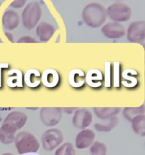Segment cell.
<instances>
[{
  "instance_id": "cell-6",
  "label": "cell",
  "mask_w": 145,
  "mask_h": 155,
  "mask_svg": "<svg viewBox=\"0 0 145 155\" xmlns=\"http://www.w3.org/2000/svg\"><path fill=\"white\" fill-rule=\"evenodd\" d=\"M40 120L45 127H55L62 120V110L59 107H43L39 113Z\"/></svg>"
},
{
  "instance_id": "cell-23",
  "label": "cell",
  "mask_w": 145,
  "mask_h": 155,
  "mask_svg": "<svg viewBox=\"0 0 145 155\" xmlns=\"http://www.w3.org/2000/svg\"><path fill=\"white\" fill-rule=\"evenodd\" d=\"M26 2H27V0H13L11 2L10 6L14 8H21L24 7Z\"/></svg>"
},
{
  "instance_id": "cell-19",
  "label": "cell",
  "mask_w": 145,
  "mask_h": 155,
  "mask_svg": "<svg viewBox=\"0 0 145 155\" xmlns=\"http://www.w3.org/2000/svg\"><path fill=\"white\" fill-rule=\"evenodd\" d=\"M145 107L143 104L137 107H125L124 108L122 114L125 119L129 122H131L133 119L135 117L139 116V115L144 114Z\"/></svg>"
},
{
  "instance_id": "cell-7",
  "label": "cell",
  "mask_w": 145,
  "mask_h": 155,
  "mask_svg": "<svg viewBox=\"0 0 145 155\" xmlns=\"http://www.w3.org/2000/svg\"><path fill=\"white\" fill-rule=\"evenodd\" d=\"M127 39L133 43H142L145 39V21L131 23L127 30Z\"/></svg>"
},
{
  "instance_id": "cell-4",
  "label": "cell",
  "mask_w": 145,
  "mask_h": 155,
  "mask_svg": "<svg viewBox=\"0 0 145 155\" xmlns=\"http://www.w3.org/2000/svg\"><path fill=\"white\" fill-rule=\"evenodd\" d=\"M106 13L113 22H126L132 15V10L125 3L115 2L106 8Z\"/></svg>"
},
{
  "instance_id": "cell-21",
  "label": "cell",
  "mask_w": 145,
  "mask_h": 155,
  "mask_svg": "<svg viewBox=\"0 0 145 155\" xmlns=\"http://www.w3.org/2000/svg\"><path fill=\"white\" fill-rule=\"evenodd\" d=\"M107 148L101 142H95L90 147L91 155H107Z\"/></svg>"
},
{
  "instance_id": "cell-28",
  "label": "cell",
  "mask_w": 145,
  "mask_h": 155,
  "mask_svg": "<svg viewBox=\"0 0 145 155\" xmlns=\"http://www.w3.org/2000/svg\"><path fill=\"white\" fill-rule=\"evenodd\" d=\"M0 6H1V2H0Z\"/></svg>"
},
{
  "instance_id": "cell-18",
  "label": "cell",
  "mask_w": 145,
  "mask_h": 155,
  "mask_svg": "<svg viewBox=\"0 0 145 155\" xmlns=\"http://www.w3.org/2000/svg\"><path fill=\"white\" fill-rule=\"evenodd\" d=\"M131 128L137 135L145 136V115L141 114L135 117L131 120Z\"/></svg>"
},
{
  "instance_id": "cell-10",
  "label": "cell",
  "mask_w": 145,
  "mask_h": 155,
  "mask_svg": "<svg viewBox=\"0 0 145 155\" xmlns=\"http://www.w3.org/2000/svg\"><path fill=\"white\" fill-rule=\"evenodd\" d=\"M103 34L108 39H119L126 34L125 27L119 23L109 22L101 28Z\"/></svg>"
},
{
  "instance_id": "cell-22",
  "label": "cell",
  "mask_w": 145,
  "mask_h": 155,
  "mask_svg": "<svg viewBox=\"0 0 145 155\" xmlns=\"http://www.w3.org/2000/svg\"><path fill=\"white\" fill-rule=\"evenodd\" d=\"M39 83H40V79H39V72L36 71V73H33L31 71H28L26 75V83L27 86L35 87L37 86Z\"/></svg>"
},
{
  "instance_id": "cell-3",
  "label": "cell",
  "mask_w": 145,
  "mask_h": 155,
  "mask_svg": "<svg viewBox=\"0 0 145 155\" xmlns=\"http://www.w3.org/2000/svg\"><path fill=\"white\" fill-rule=\"evenodd\" d=\"M42 12L40 5L37 2H31L29 3L22 12L21 20L24 27L27 30H33L38 25L41 18Z\"/></svg>"
},
{
  "instance_id": "cell-9",
  "label": "cell",
  "mask_w": 145,
  "mask_h": 155,
  "mask_svg": "<svg viewBox=\"0 0 145 155\" xmlns=\"http://www.w3.org/2000/svg\"><path fill=\"white\" fill-rule=\"evenodd\" d=\"M28 117L22 111H13L8 114L2 124L9 126L14 130H18L22 129L26 125Z\"/></svg>"
},
{
  "instance_id": "cell-2",
  "label": "cell",
  "mask_w": 145,
  "mask_h": 155,
  "mask_svg": "<svg viewBox=\"0 0 145 155\" xmlns=\"http://www.w3.org/2000/svg\"><path fill=\"white\" fill-rule=\"evenodd\" d=\"M14 144L19 154L36 153L40 148L39 140L29 132H21L15 136Z\"/></svg>"
},
{
  "instance_id": "cell-25",
  "label": "cell",
  "mask_w": 145,
  "mask_h": 155,
  "mask_svg": "<svg viewBox=\"0 0 145 155\" xmlns=\"http://www.w3.org/2000/svg\"><path fill=\"white\" fill-rule=\"evenodd\" d=\"M5 35L6 36H7L9 40L11 41V42H14V38H13V35L11 34V33H5Z\"/></svg>"
},
{
  "instance_id": "cell-27",
  "label": "cell",
  "mask_w": 145,
  "mask_h": 155,
  "mask_svg": "<svg viewBox=\"0 0 145 155\" xmlns=\"http://www.w3.org/2000/svg\"><path fill=\"white\" fill-rule=\"evenodd\" d=\"M2 155H14V154H12V153H9V152H8V153H4V154H2Z\"/></svg>"
},
{
  "instance_id": "cell-26",
  "label": "cell",
  "mask_w": 145,
  "mask_h": 155,
  "mask_svg": "<svg viewBox=\"0 0 145 155\" xmlns=\"http://www.w3.org/2000/svg\"><path fill=\"white\" fill-rule=\"evenodd\" d=\"M64 110L65 112H66V113L70 114V112H71V111H72V112L73 111L74 109H67V108H66V109H64V110Z\"/></svg>"
},
{
  "instance_id": "cell-20",
  "label": "cell",
  "mask_w": 145,
  "mask_h": 155,
  "mask_svg": "<svg viewBox=\"0 0 145 155\" xmlns=\"http://www.w3.org/2000/svg\"><path fill=\"white\" fill-rule=\"evenodd\" d=\"M76 151L74 147L70 142H65L61 144L56 149L54 155H75Z\"/></svg>"
},
{
  "instance_id": "cell-8",
  "label": "cell",
  "mask_w": 145,
  "mask_h": 155,
  "mask_svg": "<svg viewBox=\"0 0 145 155\" xmlns=\"http://www.w3.org/2000/svg\"><path fill=\"white\" fill-rule=\"evenodd\" d=\"M93 120V115L87 109H78L72 117V125L78 130H85L91 125Z\"/></svg>"
},
{
  "instance_id": "cell-12",
  "label": "cell",
  "mask_w": 145,
  "mask_h": 155,
  "mask_svg": "<svg viewBox=\"0 0 145 155\" xmlns=\"http://www.w3.org/2000/svg\"><path fill=\"white\" fill-rule=\"evenodd\" d=\"M2 24L5 30L11 31L15 30L20 24L19 15L14 10H7L4 12L2 18Z\"/></svg>"
},
{
  "instance_id": "cell-24",
  "label": "cell",
  "mask_w": 145,
  "mask_h": 155,
  "mask_svg": "<svg viewBox=\"0 0 145 155\" xmlns=\"http://www.w3.org/2000/svg\"><path fill=\"white\" fill-rule=\"evenodd\" d=\"M17 42L18 43H36V40L29 36H24L20 38Z\"/></svg>"
},
{
  "instance_id": "cell-13",
  "label": "cell",
  "mask_w": 145,
  "mask_h": 155,
  "mask_svg": "<svg viewBox=\"0 0 145 155\" xmlns=\"http://www.w3.org/2000/svg\"><path fill=\"white\" fill-rule=\"evenodd\" d=\"M54 32H55V29L54 26L45 21L39 23L36 29V33L39 39H40V41L45 42L51 39Z\"/></svg>"
},
{
  "instance_id": "cell-17",
  "label": "cell",
  "mask_w": 145,
  "mask_h": 155,
  "mask_svg": "<svg viewBox=\"0 0 145 155\" xmlns=\"http://www.w3.org/2000/svg\"><path fill=\"white\" fill-rule=\"evenodd\" d=\"M42 81L46 87H54L59 81V76L54 70H47L42 74Z\"/></svg>"
},
{
  "instance_id": "cell-11",
  "label": "cell",
  "mask_w": 145,
  "mask_h": 155,
  "mask_svg": "<svg viewBox=\"0 0 145 155\" xmlns=\"http://www.w3.org/2000/svg\"><path fill=\"white\" fill-rule=\"evenodd\" d=\"M95 134L92 130L89 129L81 130L76 137V147L79 150L90 148L91 145L95 142Z\"/></svg>"
},
{
  "instance_id": "cell-16",
  "label": "cell",
  "mask_w": 145,
  "mask_h": 155,
  "mask_svg": "<svg viewBox=\"0 0 145 155\" xmlns=\"http://www.w3.org/2000/svg\"><path fill=\"white\" fill-rule=\"evenodd\" d=\"M119 124V118L116 117L104 120V122H99L95 124V129L99 133H109L116 128Z\"/></svg>"
},
{
  "instance_id": "cell-15",
  "label": "cell",
  "mask_w": 145,
  "mask_h": 155,
  "mask_svg": "<svg viewBox=\"0 0 145 155\" xmlns=\"http://www.w3.org/2000/svg\"><path fill=\"white\" fill-rule=\"evenodd\" d=\"M93 110L96 117L104 120L117 116L121 109L119 107H95Z\"/></svg>"
},
{
  "instance_id": "cell-14",
  "label": "cell",
  "mask_w": 145,
  "mask_h": 155,
  "mask_svg": "<svg viewBox=\"0 0 145 155\" xmlns=\"http://www.w3.org/2000/svg\"><path fill=\"white\" fill-rule=\"evenodd\" d=\"M16 130L9 126L2 124L0 127V142L4 145H10L14 142Z\"/></svg>"
},
{
  "instance_id": "cell-5",
  "label": "cell",
  "mask_w": 145,
  "mask_h": 155,
  "mask_svg": "<svg viewBox=\"0 0 145 155\" xmlns=\"http://www.w3.org/2000/svg\"><path fill=\"white\" fill-rule=\"evenodd\" d=\"M63 141V136L60 130L51 128L46 130L42 134L41 142L44 149L47 151H52L58 148Z\"/></svg>"
},
{
  "instance_id": "cell-1",
  "label": "cell",
  "mask_w": 145,
  "mask_h": 155,
  "mask_svg": "<svg viewBox=\"0 0 145 155\" xmlns=\"http://www.w3.org/2000/svg\"><path fill=\"white\" fill-rule=\"evenodd\" d=\"M82 15L85 24L92 28L101 27L107 17L105 7L98 2H91L85 6Z\"/></svg>"
}]
</instances>
